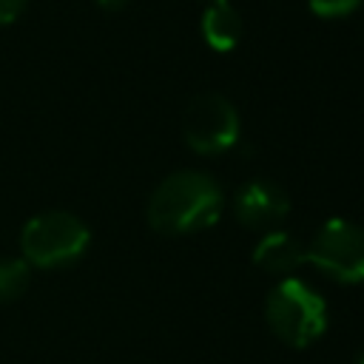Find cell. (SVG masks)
Instances as JSON below:
<instances>
[{
	"label": "cell",
	"mask_w": 364,
	"mask_h": 364,
	"mask_svg": "<svg viewBox=\"0 0 364 364\" xmlns=\"http://www.w3.org/2000/svg\"><path fill=\"white\" fill-rule=\"evenodd\" d=\"M225 208L222 188L202 171L165 176L148 199V222L156 233L185 236L210 228Z\"/></svg>",
	"instance_id": "1"
},
{
	"label": "cell",
	"mask_w": 364,
	"mask_h": 364,
	"mask_svg": "<svg viewBox=\"0 0 364 364\" xmlns=\"http://www.w3.org/2000/svg\"><path fill=\"white\" fill-rule=\"evenodd\" d=\"M88 225L68 210H48L31 216L20 230V250L28 267H65L88 250Z\"/></svg>",
	"instance_id": "2"
},
{
	"label": "cell",
	"mask_w": 364,
	"mask_h": 364,
	"mask_svg": "<svg viewBox=\"0 0 364 364\" xmlns=\"http://www.w3.org/2000/svg\"><path fill=\"white\" fill-rule=\"evenodd\" d=\"M270 330L290 347H307L327 330V304L299 279H282L264 301Z\"/></svg>",
	"instance_id": "3"
},
{
	"label": "cell",
	"mask_w": 364,
	"mask_h": 364,
	"mask_svg": "<svg viewBox=\"0 0 364 364\" xmlns=\"http://www.w3.org/2000/svg\"><path fill=\"white\" fill-rule=\"evenodd\" d=\"M307 262L336 282H364V228L341 216L327 219L307 247Z\"/></svg>",
	"instance_id": "4"
},
{
	"label": "cell",
	"mask_w": 364,
	"mask_h": 364,
	"mask_svg": "<svg viewBox=\"0 0 364 364\" xmlns=\"http://www.w3.org/2000/svg\"><path fill=\"white\" fill-rule=\"evenodd\" d=\"M182 136L196 154H222L239 139V114L222 94H199L182 114Z\"/></svg>",
	"instance_id": "5"
},
{
	"label": "cell",
	"mask_w": 364,
	"mask_h": 364,
	"mask_svg": "<svg viewBox=\"0 0 364 364\" xmlns=\"http://www.w3.org/2000/svg\"><path fill=\"white\" fill-rule=\"evenodd\" d=\"M290 210V199L282 185L270 179H250L233 196V213L245 228L273 230Z\"/></svg>",
	"instance_id": "6"
},
{
	"label": "cell",
	"mask_w": 364,
	"mask_h": 364,
	"mask_svg": "<svg viewBox=\"0 0 364 364\" xmlns=\"http://www.w3.org/2000/svg\"><path fill=\"white\" fill-rule=\"evenodd\" d=\"M253 262L273 276L290 279V273H296L301 264H307V247L284 230H267L259 239V245L253 247Z\"/></svg>",
	"instance_id": "7"
},
{
	"label": "cell",
	"mask_w": 364,
	"mask_h": 364,
	"mask_svg": "<svg viewBox=\"0 0 364 364\" xmlns=\"http://www.w3.org/2000/svg\"><path fill=\"white\" fill-rule=\"evenodd\" d=\"M202 37L213 51H230L239 46L245 23L230 3H210L202 14Z\"/></svg>",
	"instance_id": "8"
},
{
	"label": "cell",
	"mask_w": 364,
	"mask_h": 364,
	"mask_svg": "<svg viewBox=\"0 0 364 364\" xmlns=\"http://www.w3.org/2000/svg\"><path fill=\"white\" fill-rule=\"evenodd\" d=\"M31 279V267L23 256L17 259H0V304L3 301H14L17 296L26 293Z\"/></svg>",
	"instance_id": "9"
},
{
	"label": "cell",
	"mask_w": 364,
	"mask_h": 364,
	"mask_svg": "<svg viewBox=\"0 0 364 364\" xmlns=\"http://www.w3.org/2000/svg\"><path fill=\"white\" fill-rule=\"evenodd\" d=\"M307 6L318 17H347L361 6V0H307Z\"/></svg>",
	"instance_id": "10"
},
{
	"label": "cell",
	"mask_w": 364,
	"mask_h": 364,
	"mask_svg": "<svg viewBox=\"0 0 364 364\" xmlns=\"http://www.w3.org/2000/svg\"><path fill=\"white\" fill-rule=\"evenodd\" d=\"M26 6H28V0H0V26L14 23L26 11Z\"/></svg>",
	"instance_id": "11"
},
{
	"label": "cell",
	"mask_w": 364,
	"mask_h": 364,
	"mask_svg": "<svg viewBox=\"0 0 364 364\" xmlns=\"http://www.w3.org/2000/svg\"><path fill=\"white\" fill-rule=\"evenodd\" d=\"M97 3H100L105 11H117V9H122L128 0H97Z\"/></svg>",
	"instance_id": "12"
},
{
	"label": "cell",
	"mask_w": 364,
	"mask_h": 364,
	"mask_svg": "<svg viewBox=\"0 0 364 364\" xmlns=\"http://www.w3.org/2000/svg\"><path fill=\"white\" fill-rule=\"evenodd\" d=\"M355 364H364V353H361V355H358V361H355Z\"/></svg>",
	"instance_id": "13"
},
{
	"label": "cell",
	"mask_w": 364,
	"mask_h": 364,
	"mask_svg": "<svg viewBox=\"0 0 364 364\" xmlns=\"http://www.w3.org/2000/svg\"><path fill=\"white\" fill-rule=\"evenodd\" d=\"M210 3H228V0H210Z\"/></svg>",
	"instance_id": "14"
}]
</instances>
